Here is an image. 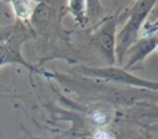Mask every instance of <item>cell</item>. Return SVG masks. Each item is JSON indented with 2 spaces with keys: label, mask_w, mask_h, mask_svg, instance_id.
<instances>
[{
  "label": "cell",
  "mask_w": 158,
  "mask_h": 139,
  "mask_svg": "<svg viewBox=\"0 0 158 139\" xmlns=\"http://www.w3.org/2000/svg\"><path fill=\"white\" fill-rule=\"evenodd\" d=\"M154 6V1H138L135 4L133 9L131 10L130 20L122 28V31L117 36V55L120 59L126 53L128 47L136 41L139 26L151 9Z\"/></svg>",
  "instance_id": "6da1fadb"
},
{
  "label": "cell",
  "mask_w": 158,
  "mask_h": 139,
  "mask_svg": "<svg viewBox=\"0 0 158 139\" xmlns=\"http://www.w3.org/2000/svg\"><path fill=\"white\" fill-rule=\"evenodd\" d=\"M81 74L91 76V77H99L102 80L112 81V82H120V84H127V85H135V86H143V87H151L153 90L157 89V84L153 81L143 80L141 77H137L126 70L109 66V68H81Z\"/></svg>",
  "instance_id": "7a4b0ae2"
},
{
  "label": "cell",
  "mask_w": 158,
  "mask_h": 139,
  "mask_svg": "<svg viewBox=\"0 0 158 139\" xmlns=\"http://www.w3.org/2000/svg\"><path fill=\"white\" fill-rule=\"evenodd\" d=\"M6 63H22L27 65L22 59L17 49V43H6L0 46V65Z\"/></svg>",
  "instance_id": "3957f363"
},
{
  "label": "cell",
  "mask_w": 158,
  "mask_h": 139,
  "mask_svg": "<svg viewBox=\"0 0 158 139\" xmlns=\"http://www.w3.org/2000/svg\"><path fill=\"white\" fill-rule=\"evenodd\" d=\"M114 31H115V23L111 22V23H107L100 33V46L104 49L107 58L111 59V62H112V55H114V52H112V48H114Z\"/></svg>",
  "instance_id": "277c9868"
},
{
  "label": "cell",
  "mask_w": 158,
  "mask_h": 139,
  "mask_svg": "<svg viewBox=\"0 0 158 139\" xmlns=\"http://www.w3.org/2000/svg\"><path fill=\"white\" fill-rule=\"evenodd\" d=\"M154 48H156V37H153V38H148V39H146V41L139 42V43H138V50H136L135 55L132 57L131 62L127 64L126 68L133 65L136 62H138L139 59H142L143 57H146L147 54H149V52L153 50Z\"/></svg>",
  "instance_id": "5b68a950"
}]
</instances>
